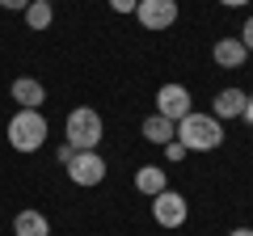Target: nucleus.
<instances>
[{
    "label": "nucleus",
    "mask_w": 253,
    "mask_h": 236,
    "mask_svg": "<svg viewBox=\"0 0 253 236\" xmlns=\"http://www.w3.org/2000/svg\"><path fill=\"white\" fill-rule=\"evenodd\" d=\"M135 190L148 194V198H156L161 190H169V177H165L161 164H144V169H135Z\"/></svg>",
    "instance_id": "nucleus-11"
},
{
    "label": "nucleus",
    "mask_w": 253,
    "mask_h": 236,
    "mask_svg": "<svg viewBox=\"0 0 253 236\" xmlns=\"http://www.w3.org/2000/svg\"><path fill=\"white\" fill-rule=\"evenodd\" d=\"M219 4H224V9H245L249 0H219Z\"/></svg>",
    "instance_id": "nucleus-19"
},
{
    "label": "nucleus",
    "mask_w": 253,
    "mask_h": 236,
    "mask_svg": "<svg viewBox=\"0 0 253 236\" xmlns=\"http://www.w3.org/2000/svg\"><path fill=\"white\" fill-rule=\"evenodd\" d=\"M144 139H148V144H156V148L173 144V139H177V122H169V118H161V114L144 118Z\"/></svg>",
    "instance_id": "nucleus-12"
},
{
    "label": "nucleus",
    "mask_w": 253,
    "mask_h": 236,
    "mask_svg": "<svg viewBox=\"0 0 253 236\" xmlns=\"http://www.w3.org/2000/svg\"><path fill=\"white\" fill-rule=\"evenodd\" d=\"M135 17L144 30H169L177 21V0H139Z\"/></svg>",
    "instance_id": "nucleus-7"
},
{
    "label": "nucleus",
    "mask_w": 253,
    "mask_h": 236,
    "mask_svg": "<svg viewBox=\"0 0 253 236\" xmlns=\"http://www.w3.org/2000/svg\"><path fill=\"white\" fill-rule=\"evenodd\" d=\"M13 101H17L21 110H38L46 101V89H42V80H34V76H17V80H13Z\"/></svg>",
    "instance_id": "nucleus-8"
},
{
    "label": "nucleus",
    "mask_w": 253,
    "mask_h": 236,
    "mask_svg": "<svg viewBox=\"0 0 253 236\" xmlns=\"http://www.w3.org/2000/svg\"><path fill=\"white\" fill-rule=\"evenodd\" d=\"M236 38H241V42H245V51L253 55V13H249V17H245V30H241V34H236Z\"/></svg>",
    "instance_id": "nucleus-15"
},
{
    "label": "nucleus",
    "mask_w": 253,
    "mask_h": 236,
    "mask_svg": "<svg viewBox=\"0 0 253 236\" xmlns=\"http://www.w3.org/2000/svg\"><path fill=\"white\" fill-rule=\"evenodd\" d=\"M177 139L186 144V152H215V148L224 144V122H219L215 114L190 110V114L177 122Z\"/></svg>",
    "instance_id": "nucleus-1"
},
{
    "label": "nucleus",
    "mask_w": 253,
    "mask_h": 236,
    "mask_svg": "<svg viewBox=\"0 0 253 236\" xmlns=\"http://www.w3.org/2000/svg\"><path fill=\"white\" fill-rule=\"evenodd\" d=\"M211 55H215V64L228 68V72H232V68H245V59H249V51H245L241 38H219Z\"/></svg>",
    "instance_id": "nucleus-10"
},
{
    "label": "nucleus",
    "mask_w": 253,
    "mask_h": 236,
    "mask_svg": "<svg viewBox=\"0 0 253 236\" xmlns=\"http://www.w3.org/2000/svg\"><path fill=\"white\" fill-rule=\"evenodd\" d=\"M135 4H139V0H110V9H114V13H135Z\"/></svg>",
    "instance_id": "nucleus-17"
},
{
    "label": "nucleus",
    "mask_w": 253,
    "mask_h": 236,
    "mask_svg": "<svg viewBox=\"0 0 253 236\" xmlns=\"http://www.w3.org/2000/svg\"><path fill=\"white\" fill-rule=\"evenodd\" d=\"M241 118H249V122H253V97L245 101V114H241Z\"/></svg>",
    "instance_id": "nucleus-21"
},
{
    "label": "nucleus",
    "mask_w": 253,
    "mask_h": 236,
    "mask_svg": "<svg viewBox=\"0 0 253 236\" xmlns=\"http://www.w3.org/2000/svg\"><path fill=\"white\" fill-rule=\"evenodd\" d=\"M46 144V118L42 110H17L9 118V148L17 152H38Z\"/></svg>",
    "instance_id": "nucleus-3"
},
{
    "label": "nucleus",
    "mask_w": 253,
    "mask_h": 236,
    "mask_svg": "<svg viewBox=\"0 0 253 236\" xmlns=\"http://www.w3.org/2000/svg\"><path fill=\"white\" fill-rule=\"evenodd\" d=\"M245 101H249V93L245 89H219L215 101H211V114L224 122V118H241L245 114Z\"/></svg>",
    "instance_id": "nucleus-9"
},
{
    "label": "nucleus",
    "mask_w": 253,
    "mask_h": 236,
    "mask_svg": "<svg viewBox=\"0 0 253 236\" xmlns=\"http://www.w3.org/2000/svg\"><path fill=\"white\" fill-rule=\"evenodd\" d=\"M228 236H253V228H232Z\"/></svg>",
    "instance_id": "nucleus-20"
},
{
    "label": "nucleus",
    "mask_w": 253,
    "mask_h": 236,
    "mask_svg": "<svg viewBox=\"0 0 253 236\" xmlns=\"http://www.w3.org/2000/svg\"><path fill=\"white\" fill-rule=\"evenodd\" d=\"M63 135H68V148H72V152H97V144H101V114L89 110V106L72 110L68 122H63Z\"/></svg>",
    "instance_id": "nucleus-2"
},
{
    "label": "nucleus",
    "mask_w": 253,
    "mask_h": 236,
    "mask_svg": "<svg viewBox=\"0 0 253 236\" xmlns=\"http://www.w3.org/2000/svg\"><path fill=\"white\" fill-rule=\"evenodd\" d=\"M30 0H0V9H9V13H26Z\"/></svg>",
    "instance_id": "nucleus-18"
},
{
    "label": "nucleus",
    "mask_w": 253,
    "mask_h": 236,
    "mask_svg": "<svg viewBox=\"0 0 253 236\" xmlns=\"http://www.w3.org/2000/svg\"><path fill=\"white\" fill-rule=\"evenodd\" d=\"M186 215H190V202H186V194H177V190H161L152 198V219L161 228H181L186 224Z\"/></svg>",
    "instance_id": "nucleus-5"
},
{
    "label": "nucleus",
    "mask_w": 253,
    "mask_h": 236,
    "mask_svg": "<svg viewBox=\"0 0 253 236\" xmlns=\"http://www.w3.org/2000/svg\"><path fill=\"white\" fill-rule=\"evenodd\" d=\"M46 4H51V0H46Z\"/></svg>",
    "instance_id": "nucleus-22"
},
{
    "label": "nucleus",
    "mask_w": 253,
    "mask_h": 236,
    "mask_svg": "<svg viewBox=\"0 0 253 236\" xmlns=\"http://www.w3.org/2000/svg\"><path fill=\"white\" fill-rule=\"evenodd\" d=\"M165 156H169V160H186V144H181V139L165 144Z\"/></svg>",
    "instance_id": "nucleus-16"
},
{
    "label": "nucleus",
    "mask_w": 253,
    "mask_h": 236,
    "mask_svg": "<svg viewBox=\"0 0 253 236\" xmlns=\"http://www.w3.org/2000/svg\"><path fill=\"white\" fill-rule=\"evenodd\" d=\"M51 21H55V9L46 4V0H30L26 4V26L30 30H46Z\"/></svg>",
    "instance_id": "nucleus-14"
},
{
    "label": "nucleus",
    "mask_w": 253,
    "mask_h": 236,
    "mask_svg": "<svg viewBox=\"0 0 253 236\" xmlns=\"http://www.w3.org/2000/svg\"><path fill=\"white\" fill-rule=\"evenodd\" d=\"M68 177H72L76 186H101L106 182V160H101L97 152H72V160H68Z\"/></svg>",
    "instance_id": "nucleus-6"
},
{
    "label": "nucleus",
    "mask_w": 253,
    "mask_h": 236,
    "mask_svg": "<svg viewBox=\"0 0 253 236\" xmlns=\"http://www.w3.org/2000/svg\"><path fill=\"white\" fill-rule=\"evenodd\" d=\"M190 110H194V97H190L186 84H161V89H156V114H161V118L181 122Z\"/></svg>",
    "instance_id": "nucleus-4"
},
{
    "label": "nucleus",
    "mask_w": 253,
    "mask_h": 236,
    "mask_svg": "<svg viewBox=\"0 0 253 236\" xmlns=\"http://www.w3.org/2000/svg\"><path fill=\"white\" fill-rule=\"evenodd\" d=\"M13 236H51V224H46L42 211H17V219H13Z\"/></svg>",
    "instance_id": "nucleus-13"
}]
</instances>
